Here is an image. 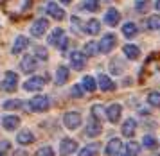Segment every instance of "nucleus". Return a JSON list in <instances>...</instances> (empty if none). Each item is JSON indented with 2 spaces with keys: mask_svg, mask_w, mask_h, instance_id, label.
<instances>
[{
  "mask_svg": "<svg viewBox=\"0 0 160 156\" xmlns=\"http://www.w3.org/2000/svg\"><path fill=\"white\" fill-rule=\"evenodd\" d=\"M29 106H31L32 111H47L49 106H51V99H49L47 95H36V97L31 99Z\"/></svg>",
  "mask_w": 160,
  "mask_h": 156,
  "instance_id": "f257e3e1",
  "label": "nucleus"
},
{
  "mask_svg": "<svg viewBox=\"0 0 160 156\" xmlns=\"http://www.w3.org/2000/svg\"><path fill=\"white\" fill-rule=\"evenodd\" d=\"M49 43L54 45V47H59V49H65L67 47V40H65V32L63 29H54V32L49 36Z\"/></svg>",
  "mask_w": 160,
  "mask_h": 156,
  "instance_id": "f03ea898",
  "label": "nucleus"
},
{
  "mask_svg": "<svg viewBox=\"0 0 160 156\" xmlns=\"http://www.w3.org/2000/svg\"><path fill=\"white\" fill-rule=\"evenodd\" d=\"M63 124H65V128L68 129H78L81 126V115L78 111H68L65 113L63 117Z\"/></svg>",
  "mask_w": 160,
  "mask_h": 156,
  "instance_id": "7ed1b4c3",
  "label": "nucleus"
},
{
  "mask_svg": "<svg viewBox=\"0 0 160 156\" xmlns=\"http://www.w3.org/2000/svg\"><path fill=\"white\" fill-rule=\"evenodd\" d=\"M115 43H117V38L115 34H104L102 36V40L99 41V50L101 52H104V54H108V52H112V49L115 47Z\"/></svg>",
  "mask_w": 160,
  "mask_h": 156,
  "instance_id": "20e7f679",
  "label": "nucleus"
},
{
  "mask_svg": "<svg viewBox=\"0 0 160 156\" xmlns=\"http://www.w3.org/2000/svg\"><path fill=\"white\" fill-rule=\"evenodd\" d=\"M76 149H78V142L72 140V138H63L61 144H59V153H61V156H70L72 153H76Z\"/></svg>",
  "mask_w": 160,
  "mask_h": 156,
  "instance_id": "39448f33",
  "label": "nucleus"
},
{
  "mask_svg": "<svg viewBox=\"0 0 160 156\" xmlns=\"http://www.w3.org/2000/svg\"><path fill=\"white\" fill-rule=\"evenodd\" d=\"M16 85H18V76H16L15 72H8L4 76V81H2V88L6 92H15Z\"/></svg>",
  "mask_w": 160,
  "mask_h": 156,
  "instance_id": "423d86ee",
  "label": "nucleus"
},
{
  "mask_svg": "<svg viewBox=\"0 0 160 156\" xmlns=\"http://www.w3.org/2000/svg\"><path fill=\"white\" fill-rule=\"evenodd\" d=\"M47 27H49V22L45 20V18H38V20L31 25V34L34 36V38H40V36L45 34Z\"/></svg>",
  "mask_w": 160,
  "mask_h": 156,
  "instance_id": "0eeeda50",
  "label": "nucleus"
},
{
  "mask_svg": "<svg viewBox=\"0 0 160 156\" xmlns=\"http://www.w3.org/2000/svg\"><path fill=\"white\" fill-rule=\"evenodd\" d=\"M43 85H45V79L43 77H31L29 81H25L23 90H27V92H36V90H42Z\"/></svg>",
  "mask_w": 160,
  "mask_h": 156,
  "instance_id": "6e6552de",
  "label": "nucleus"
},
{
  "mask_svg": "<svg viewBox=\"0 0 160 156\" xmlns=\"http://www.w3.org/2000/svg\"><path fill=\"white\" fill-rule=\"evenodd\" d=\"M101 122H99V119H95L94 115H92V119L88 120L87 124V135L88 136H97V135H101Z\"/></svg>",
  "mask_w": 160,
  "mask_h": 156,
  "instance_id": "1a4fd4ad",
  "label": "nucleus"
},
{
  "mask_svg": "<svg viewBox=\"0 0 160 156\" xmlns=\"http://www.w3.org/2000/svg\"><path fill=\"white\" fill-rule=\"evenodd\" d=\"M85 63H87V59H85V54H83V52H78V50H76V52L70 54V65H72V68L83 70Z\"/></svg>",
  "mask_w": 160,
  "mask_h": 156,
  "instance_id": "9d476101",
  "label": "nucleus"
},
{
  "mask_svg": "<svg viewBox=\"0 0 160 156\" xmlns=\"http://www.w3.org/2000/svg\"><path fill=\"white\" fill-rule=\"evenodd\" d=\"M122 147V142L119 140V138H112L106 145V149H104V154L106 156H117L119 154V151Z\"/></svg>",
  "mask_w": 160,
  "mask_h": 156,
  "instance_id": "9b49d317",
  "label": "nucleus"
},
{
  "mask_svg": "<svg viewBox=\"0 0 160 156\" xmlns=\"http://www.w3.org/2000/svg\"><path fill=\"white\" fill-rule=\"evenodd\" d=\"M121 113H122V108H121V104H112V106L106 110V117H108L110 122H119V119H121Z\"/></svg>",
  "mask_w": 160,
  "mask_h": 156,
  "instance_id": "f8f14e48",
  "label": "nucleus"
},
{
  "mask_svg": "<svg viewBox=\"0 0 160 156\" xmlns=\"http://www.w3.org/2000/svg\"><path fill=\"white\" fill-rule=\"evenodd\" d=\"M47 13L51 14L54 20H63V16H65V11L58 4H54V2H49L47 4Z\"/></svg>",
  "mask_w": 160,
  "mask_h": 156,
  "instance_id": "ddd939ff",
  "label": "nucleus"
},
{
  "mask_svg": "<svg viewBox=\"0 0 160 156\" xmlns=\"http://www.w3.org/2000/svg\"><path fill=\"white\" fill-rule=\"evenodd\" d=\"M97 83H99V88H101L102 92H112V90H115V83H113L108 76H104V74H101V76L97 77Z\"/></svg>",
  "mask_w": 160,
  "mask_h": 156,
  "instance_id": "4468645a",
  "label": "nucleus"
},
{
  "mask_svg": "<svg viewBox=\"0 0 160 156\" xmlns=\"http://www.w3.org/2000/svg\"><path fill=\"white\" fill-rule=\"evenodd\" d=\"M27 45H29V40H27L25 36H18L15 40V43H13L11 52H13V54H20V52H23V50L27 49Z\"/></svg>",
  "mask_w": 160,
  "mask_h": 156,
  "instance_id": "2eb2a0df",
  "label": "nucleus"
},
{
  "mask_svg": "<svg viewBox=\"0 0 160 156\" xmlns=\"http://www.w3.org/2000/svg\"><path fill=\"white\" fill-rule=\"evenodd\" d=\"M16 142L20 144V145H29V144L34 142V135L31 133L29 129H23V131H20L16 135Z\"/></svg>",
  "mask_w": 160,
  "mask_h": 156,
  "instance_id": "dca6fc26",
  "label": "nucleus"
},
{
  "mask_svg": "<svg viewBox=\"0 0 160 156\" xmlns=\"http://www.w3.org/2000/svg\"><path fill=\"white\" fill-rule=\"evenodd\" d=\"M119 20H121V14H119V11H117V9H113V7H112V9H108V11H106V14H104V22L108 23L110 27L117 25V23H119Z\"/></svg>",
  "mask_w": 160,
  "mask_h": 156,
  "instance_id": "f3484780",
  "label": "nucleus"
},
{
  "mask_svg": "<svg viewBox=\"0 0 160 156\" xmlns=\"http://www.w3.org/2000/svg\"><path fill=\"white\" fill-rule=\"evenodd\" d=\"M20 66H22V70L25 72V74H31V72L36 70V59H34L32 56H25L22 59Z\"/></svg>",
  "mask_w": 160,
  "mask_h": 156,
  "instance_id": "a211bd4d",
  "label": "nucleus"
},
{
  "mask_svg": "<svg viewBox=\"0 0 160 156\" xmlns=\"http://www.w3.org/2000/svg\"><path fill=\"white\" fill-rule=\"evenodd\" d=\"M20 126V119L16 117V115H8V117H4V128L8 129V131H13Z\"/></svg>",
  "mask_w": 160,
  "mask_h": 156,
  "instance_id": "6ab92c4d",
  "label": "nucleus"
},
{
  "mask_svg": "<svg viewBox=\"0 0 160 156\" xmlns=\"http://www.w3.org/2000/svg\"><path fill=\"white\" fill-rule=\"evenodd\" d=\"M135 128H137V122L133 120V119L124 120V124H122V135H124V136H133V133H135Z\"/></svg>",
  "mask_w": 160,
  "mask_h": 156,
  "instance_id": "aec40b11",
  "label": "nucleus"
},
{
  "mask_svg": "<svg viewBox=\"0 0 160 156\" xmlns=\"http://www.w3.org/2000/svg\"><path fill=\"white\" fill-rule=\"evenodd\" d=\"M67 81H68V68L67 66H59L56 70V83L58 85H65Z\"/></svg>",
  "mask_w": 160,
  "mask_h": 156,
  "instance_id": "412c9836",
  "label": "nucleus"
},
{
  "mask_svg": "<svg viewBox=\"0 0 160 156\" xmlns=\"http://www.w3.org/2000/svg\"><path fill=\"white\" fill-rule=\"evenodd\" d=\"M137 32H138V29H137V25H135L133 22H128V23H124L122 34L126 36V38H133V36H137Z\"/></svg>",
  "mask_w": 160,
  "mask_h": 156,
  "instance_id": "4be33fe9",
  "label": "nucleus"
},
{
  "mask_svg": "<svg viewBox=\"0 0 160 156\" xmlns=\"http://www.w3.org/2000/svg\"><path fill=\"white\" fill-rule=\"evenodd\" d=\"M81 86H83V90H87V92H94L95 88H97V83H95V79L92 77V76H85Z\"/></svg>",
  "mask_w": 160,
  "mask_h": 156,
  "instance_id": "5701e85b",
  "label": "nucleus"
},
{
  "mask_svg": "<svg viewBox=\"0 0 160 156\" xmlns=\"http://www.w3.org/2000/svg\"><path fill=\"white\" fill-rule=\"evenodd\" d=\"M122 50H124V54H126V57H130V59H137L140 56V49L135 47V45H124Z\"/></svg>",
  "mask_w": 160,
  "mask_h": 156,
  "instance_id": "b1692460",
  "label": "nucleus"
},
{
  "mask_svg": "<svg viewBox=\"0 0 160 156\" xmlns=\"http://www.w3.org/2000/svg\"><path fill=\"white\" fill-rule=\"evenodd\" d=\"M97 153H99V144H90L81 149L79 156H97Z\"/></svg>",
  "mask_w": 160,
  "mask_h": 156,
  "instance_id": "393cba45",
  "label": "nucleus"
},
{
  "mask_svg": "<svg viewBox=\"0 0 160 156\" xmlns=\"http://www.w3.org/2000/svg\"><path fill=\"white\" fill-rule=\"evenodd\" d=\"M87 31L88 34H97L99 31H101V23H99V20H95V18H92V20L87 22Z\"/></svg>",
  "mask_w": 160,
  "mask_h": 156,
  "instance_id": "a878e982",
  "label": "nucleus"
},
{
  "mask_svg": "<svg viewBox=\"0 0 160 156\" xmlns=\"http://www.w3.org/2000/svg\"><path fill=\"white\" fill-rule=\"evenodd\" d=\"M97 52H99L97 41H88L87 45H85V49H83V54H85V56H97Z\"/></svg>",
  "mask_w": 160,
  "mask_h": 156,
  "instance_id": "bb28decb",
  "label": "nucleus"
},
{
  "mask_svg": "<svg viewBox=\"0 0 160 156\" xmlns=\"http://www.w3.org/2000/svg\"><path fill=\"white\" fill-rule=\"evenodd\" d=\"M148 102L155 108H160V93L158 92H151L148 95Z\"/></svg>",
  "mask_w": 160,
  "mask_h": 156,
  "instance_id": "cd10ccee",
  "label": "nucleus"
},
{
  "mask_svg": "<svg viewBox=\"0 0 160 156\" xmlns=\"http://www.w3.org/2000/svg\"><path fill=\"white\" fill-rule=\"evenodd\" d=\"M142 144H144V147H148V149H157V145H158V142L149 135H146L144 138H142Z\"/></svg>",
  "mask_w": 160,
  "mask_h": 156,
  "instance_id": "c85d7f7f",
  "label": "nucleus"
},
{
  "mask_svg": "<svg viewBox=\"0 0 160 156\" xmlns=\"http://www.w3.org/2000/svg\"><path fill=\"white\" fill-rule=\"evenodd\" d=\"M22 100H18V99H13V100H6L4 102V108L6 110H18V108H22Z\"/></svg>",
  "mask_w": 160,
  "mask_h": 156,
  "instance_id": "c756f323",
  "label": "nucleus"
},
{
  "mask_svg": "<svg viewBox=\"0 0 160 156\" xmlns=\"http://www.w3.org/2000/svg\"><path fill=\"white\" fill-rule=\"evenodd\" d=\"M148 27L153 29V31H158L160 29V16H149V20H148Z\"/></svg>",
  "mask_w": 160,
  "mask_h": 156,
  "instance_id": "7c9ffc66",
  "label": "nucleus"
},
{
  "mask_svg": "<svg viewBox=\"0 0 160 156\" xmlns=\"http://www.w3.org/2000/svg\"><path fill=\"white\" fill-rule=\"evenodd\" d=\"M135 9H137L138 13H148V9H149V0H137Z\"/></svg>",
  "mask_w": 160,
  "mask_h": 156,
  "instance_id": "2f4dec72",
  "label": "nucleus"
},
{
  "mask_svg": "<svg viewBox=\"0 0 160 156\" xmlns=\"http://www.w3.org/2000/svg\"><path fill=\"white\" fill-rule=\"evenodd\" d=\"M126 151H128V154H130V156H137L138 151H140V147H138L137 142H128V145H126Z\"/></svg>",
  "mask_w": 160,
  "mask_h": 156,
  "instance_id": "473e14b6",
  "label": "nucleus"
},
{
  "mask_svg": "<svg viewBox=\"0 0 160 156\" xmlns=\"http://www.w3.org/2000/svg\"><path fill=\"white\" fill-rule=\"evenodd\" d=\"M83 7H85L87 11H97V9H99V0H85Z\"/></svg>",
  "mask_w": 160,
  "mask_h": 156,
  "instance_id": "72a5a7b5",
  "label": "nucleus"
},
{
  "mask_svg": "<svg viewBox=\"0 0 160 156\" xmlns=\"http://www.w3.org/2000/svg\"><path fill=\"white\" fill-rule=\"evenodd\" d=\"M34 54H36V57H40L42 61H47V59H49V54H47V49H45V47H40V45H38L36 49H34Z\"/></svg>",
  "mask_w": 160,
  "mask_h": 156,
  "instance_id": "f704fd0d",
  "label": "nucleus"
},
{
  "mask_svg": "<svg viewBox=\"0 0 160 156\" xmlns=\"http://www.w3.org/2000/svg\"><path fill=\"white\" fill-rule=\"evenodd\" d=\"M92 115H94L95 119H101L102 115H104V108H102L101 104H95V106H92Z\"/></svg>",
  "mask_w": 160,
  "mask_h": 156,
  "instance_id": "c9c22d12",
  "label": "nucleus"
},
{
  "mask_svg": "<svg viewBox=\"0 0 160 156\" xmlns=\"http://www.w3.org/2000/svg\"><path fill=\"white\" fill-rule=\"evenodd\" d=\"M36 156H54V151H52V147H42V149H38Z\"/></svg>",
  "mask_w": 160,
  "mask_h": 156,
  "instance_id": "e433bc0d",
  "label": "nucleus"
},
{
  "mask_svg": "<svg viewBox=\"0 0 160 156\" xmlns=\"http://www.w3.org/2000/svg\"><path fill=\"white\" fill-rule=\"evenodd\" d=\"M72 95L74 97H81V95H83V86L81 85H74L72 86Z\"/></svg>",
  "mask_w": 160,
  "mask_h": 156,
  "instance_id": "4c0bfd02",
  "label": "nucleus"
},
{
  "mask_svg": "<svg viewBox=\"0 0 160 156\" xmlns=\"http://www.w3.org/2000/svg\"><path fill=\"white\" fill-rule=\"evenodd\" d=\"M72 23H76V25H79L81 22H79V18H76V16H72ZM74 31H76V32H81V31H79V27H76Z\"/></svg>",
  "mask_w": 160,
  "mask_h": 156,
  "instance_id": "58836bf2",
  "label": "nucleus"
},
{
  "mask_svg": "<svg viewBox=\"0 0 160 156\" xmlns=\"http://www.w3.org/2000/svg\"><path fill=\"white\" fill-rule=\"evenodd\" d=\"M155 7H157V11H160V0H157V2H155Z\"/></svg>",
  "mask_w": 160,
  "mask_h": 156,
  "instance_id": "ea45409f",
  "label": "nucleus"
},
{
  "mask_svg": "<svg viewBox=\"0 0 160 156\" xmlns=\"http://www.w3.org/2000/svg\"><path fill=\"white\" fill-rule=\"evenodd\" d=\"M61 2H63V4H70V2H72V0H61Z\"/></svg>",
  "mask_w": 160,
  "mask_h": 156,
  "instance_id": "a19ab883",
  "label": "nucleus"
},
{
  "mask_svg": "<svg viewBox=\"0 0 160 156\" xmlns=\"http://www.w3.org/2000/svg\"><path fill=\"white\" fill-rule=\"evenodd\" d=\"M0 156H4V154H2V153H0Z\"/></svg>",
  "mask_w": 160,
  "mask_h": 156,
  "instance_id": "79ce46f5",
  "label": "nucleus"
},
{
  "mask_svg": "<svg viewBox=\"0 0 160 156\" xmlns=\"http://www.w3.org/2000/svg\"><path fill=\"white\" fill-rule=\"evenodd\" d=\"M124 156H130V154H124Z\"/></svg>",
  "mask_w": 160,
  "mask_h": 156,
  "instance_id": "37998d69",
  "label": "nucleus"
}]
</instances>
